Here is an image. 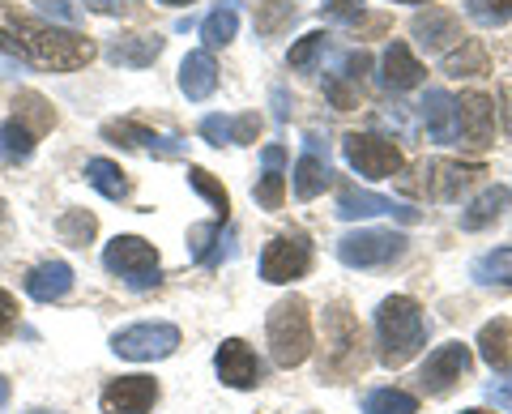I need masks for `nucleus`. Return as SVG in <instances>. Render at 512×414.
<instances>
[{"mask_svg":"<svg viewBox=\"0 0 512 414\" xmlns=\"http://www.w3.org/2000/svg\"><path fill=\"white\" fill-rule=\"evenodd\" d=\"M0 47L9 56L26 60L35 69H52V73H73L94 60V43L77 30H60L52 22H30L18 13L0 9Z\"/></svg>","mask_w":512,"mask_h":414,"instance_id":"obj_1","label":"nucleus"},{"mask_svg":"<svg viewBox=\"0 0 512 414\" xmlns=\"http://www.w3.org/2000/svg\"><path fill=\"white\" fill-rule=\"evenodd\" d=\"M376 342H380V363L384 368H402L427 342V321L423 308L410 295H389L376 308Z\"/></svg>","mask_w":512,"mask_h":414,"instance_id":"obj_2","label":"nucleus"},{"mask_svg":"<svg viewBox=\"0 0 512 414\" xmlns=\"http://www.w3.org/2000/svg\"><path fill=\"white\" fill-rule=\"evenodd\" d=\"M265 333H269V355H274L278 368H299V363L312 355V316L299 295L278 299V304L269 308Z\"/></svg>","mask_w":512,"mask_h":414,"instance_id":"obj_3","label":"nucleus"},{"mask_svg":"<svg viewBox=\"0 0 512 414\" xmlns=\"http://www.w3.org/2000/svg\"><path fill=\"white\" fill-rule=\"evenodd\" d=\"M103 265L107 274H116L128 291H154L163 282V269H158V248L141 235H116L103 248Z\"/></svg>","mask_w":512,"mask_h":414,"instance_id":"obj_4","label":"nucleus"},{"mask_svg":"<svg viewBox=\"0 0 512 414\" xmlns=\"http://www.w3.org/2000/svg\"><path fill=\"white\" fill-rule=\"evenodd\" d=\"M406 252V235L397 231H376V227H359L338 240V261L350 269H376L389 265Z\"/></svg>","mask_w":512,"mask_h":414,"instance_id":"obj_5","label":"nucleus"},{"mask_svg":"<svg viewBox=\"0 0 512 414\" xmlns=\"http://www.w3.org/2000/svg\"><path fill=\"white\" fill-rule=\"evenodd\" d=\"M180 346V329L167 325V321H141V325H128L111 338V350L120 359H133V363H154V359H167L175 355Z\"/></svg>","mask_w":512,"mask_h":414,"instance_id":"obj_6","label":"nucleus"},{"mask_svg":"<svg viewBox=\"0 0 512 414\" xmlns=\"http://www.w3.org/2000/svg\"><path fill=\"white\" fill-rule=\"evenodd\" d=\"M342 154L359 175H367V180H393L406 163L402 150H397L389 137H376V133H346Z\"/></svg>","mask_w":512,"mask_h":414,"instance_id":"obj_7","label":"nucleus"},{"mask_svg":"<svg viewBox=\"0 0 512 414\" xmlns=\"http://www.w3.org/2000/svg\"><path fill=\"white\" fill-rule=\"evenodd\" d=\"M312 269V240L303 231H286V235H274L261 252V278L265 282H295Z\"/></svg>","mask_w":512,"mask_h":414,"instance_id":"obj_8","label":"nucleus"},{"mask_svg":"<svg viewBox=\"0 0 512 414\" xmlns=\"http://www.w3.org/2000/svg\"><path fill=\"white\" fill-rule=\"evenodd\" d=\"M466 372H470V346L448 342V346H440V350H431L427 355L423 372H419V385H423L427 397H444Z\"/></svg>","mask_w":512,"mask_h":414,"instance_id":"obj_9","label":"nucleus"},{"mask_svg":"<svg viewBox=\"0 0 512 414\" xmlns=\"http://www.w3.org/2000/svg\"><path fill=\"white\" fill-rule=\"evenodd\" d=\"M154 402H158L154 376H120V380H111L99 397L103 414H150Z\"/></svg>","mask_w":512,"mask_h":414,"instance_id":"obj_10","label":"nucleus"},{"mask_svg":"<svg viewBox=\"0 0 512 414\" xmlns=\"http://www.w3.org/2000/svg\"><path fill=\"white\" fill-rule=\"evenodd\" d=\"M491 133H495V103L487 94H461L457 99V141L470 150H483L491 146Z\"/></svg>","mask_w":512,"mask_h":414,"instance_id":"obj_11","label":"nucleus"},{"mask_svg":"<svg viewBox=\"0 0 512 414\" xmlns=\"http://www.w3.org/2000/svg\"><path fill=\"white\" fill-rule=\"evenodd\" d=\"M214 368H218V380L222 385H231V389H256L261 385V359L252 355V346L248 342H239V338H227L218 346V355H214Z\"/></svg>","mask_w":512,"mask_h":414,"instance_id":"obj_12","label":"nucleus"},{"mask_svg":"<svg viewBox=\"0 0 512 414\" xmlns=\"http://www.w3.org/2000/svg\"><path fill=\"white\" fill-rule=\"evenodd\" d=\"M103 137L116 141V146H137V150H150L154 158H184L188 154V141L180 137H163L146 129V124H133V120H111L103 124Z\"/></svg>","mask_w":512,"mask_h":414,"instance_id":"obj_13","label":"nucleus"},{"mask_svg":"<svg viewBox=\"0 0 512 414\" xmlns=\"http://www.w3.org/2000/svg\"><path fill=\"white\" fill-rule=\"evenodd\" d=\"M329 180H333V171H329V158L320 154V137H308V150L299 154L295 175H291L295 197H299V201H312V197L325 193Z\"/></svg>","mask_w":512,"mask_h":414,"instance_id":"obj_14","label":"nucleus"},{"mask_svg":"<svg viewBox=\"0 0 512 414\" xmlns=\"http://www.w3.org/2000/svg\"><path fill=\"white\" fill-rule=\"evenodd\" d=\"M261 133V116L244 111V116H205L201 120V137L210 146H252Z\"/></svg>","mask_w":512,"mask_h":414,"instance_id":"obj_15","label":"nucleus"},{"mask_svg":"<svg viewBox=\"0 0 512 414\" xmlns=\"http://www.w3.org/2000/svg\"><path fill=\"white\" fill-rule=\"evenodd\" d=\"M376 214H397L402 222H419V210H406V205H393L380 193H359V188H346L338 197V218L342 222H359V218H376Z\"/></svg>","mask_w":512,"mask_h":414,"instance_id":"obj_16","label":"nucleus"},{"mask_svg":"<svg viewBox=\"0 0 512 414\" xmlns=\"http://www.w3.org/2000/svg\"><path fill=\"white\" fill-rule=\"evenodd\" d=\"M423 65L414 60V52L402 43V39H393L389 47H384V60H380V82L389 86V90H414L423 82Z\"/></svg>","mask_w":512,"mask_h":414,"instance_id":"obj_17","label":"nucleus"},{"mask_svg":"<svg viewBox=\"0 0 512 414\" xmlns=\"http://www.w3.org/2000/svg\"><path fill=\"white\" fill-rule=\"evenodd\" d=\"M419 116L427 124L431 141H440V146L457 141V99L448 90H427L423 103H419Z\"/></svg>","mask_w":512,"mask_h":414,"instance_id":"obj_18","label":"nucleus"},{"mask_svg":"<svg viewBox=\"0 0 512 414\" xmlns=\"http://www.w3.org/2000/svg\"><path fill=\"white\" fill-rule=\"evenodd\" d=\"M69 291H73V265L64 261H43L26 274V295L39 299V304H56Z\"/></svg>","mask_w":512,"mask_h":414,"instance_id":"obj_19","label":"nucleus"},{"mask_svg":"<svg viewBox=\"0 0 512 414\" xmlns=\"http://www.w3.org/2000/svg\"><path fill=\"white\" fill-rule=\"evenodd\" d=\"M410 30H414V39H419L427 52H448V47H457V43H461L457 18H453V13H444V9H427V13H419V18L410 22Z\"/></svg>","mask_w":512,"mask_h":414,"instance_id":"obj_20","label":"nucleus"},{"mask_svg":"<svg viewBox=\"0 0 512 414\" xmlns=\"http://www.w3.org/2000/svg\"><path fill=\"white\" fill-rule=\"evenodd\" d=\"M163 56V39L158 35H124L107 43V60L120 69H146Z\"/></svg>","mask_w":512,"mask_h":414,"instance_id":"obj_21","label":"nucleus"},{"mask_svg":"<svg viewBox=\"0 0 512 414\" xmlns=\"http://www.w3.org/2000/svg\"><path fill=\"white\" fill-rule=\"evenodd\" d=\"M180 90L188 94L192 103H201V99H210V94L218 90V65H214V56L205 52H188L184 56V65H180Z\"/></svg>","mask_w":512,"mask_h":414,"instance_id":"obj_22","label":"nucleus"},{"mask_svg":"<svg viewBox=\"0 0 512 414\" xmlns=\"http://www.w3.org/2000/svg\"><path fill=\"white\" fill-rule=\"evenodd\" d=\"M261 163H265V171H261V180H256L252 197H256V205H265V210H278L282 197H286V171H282L286 154H282V146H265Z\"/></svg>","mask_w":512,"mask_h":414,"instance_id":"obj_23","label":"nucleus"},{"mask_svg":"<svg viewBox=\"0 0 512 414\" xmlns=\"http://www.w3.org/2000/svg\"><path fill=\"white\" fill-rule=\"evenodd\" d=\"M423 175H427V193L436 197V201H453L461 188H466L474 175H483V167H466V163H427L423 167Z\"/></svg>","mask_w":512,"mask_h":414,"instance_id":"obj_24","label":"nucleus"},{"mask_svg":"<svg viewBox=\"0 0 512 414\" xmlns=\"http://www.w3.org/2000/svg\"><path fill=\"white\" fill-rule=\"evenodd\" d=\"M478 359L487 363V368H508L512 363V321L508 316H495V321H487L483 329H478Z\"/></svg>","mask_w":512,"mask_h":414,"instance_id":"obj_25","label":"nucleus"},{"mask_svg":"<svg viewBox=\"0 0 512 414\" xmlns=\"http://www.w3.org/2000/svg\"><path fill=\"white\" fill-rule=\"evenodd\" d=\"M504 210H512V188L495 184V188L478 193V197L466 205V210H461V227H466V231H483V227H491V222L500 218Z\"/></svg>","mask_w":512,"mask_h":414,"instance_id":"obj_26","label":"nucleus"},{"mask_svg":"<svg viewBox=\"0 0 512 414\" xmlns=\"http://www.w3.org/2000/svg\"><path fill=\"white\" fill-rule=\"evenodd\" d=\"M86 184L94 188V193H103L107 201H124L128 197V180L120 163H111V158H90L86 163Z\"/></svg>","mask_w":512,"mask_h":414,"instance_id":"obj_27","label":"nucleus"},{"mask_svg":"<svg viewBox=\"0 0 512 414\" xmlns=\"http://www.w3.org/2000/svg\"><path fill=\"white\" fill-rule=\"evenodd\" d=\"M239 30V0H222V5L201 22V39L210 47H227Z\"/></svg>","mask_w":512,"mask_h":414,"instance_id":"obj_28","label":"nucleus"},{"mask_svg":"<svg viewBox=\"0 0 512 414\" xmlns=\"http://www.w3.org/2000/svg\"><path fill=\"white\" fill-rule=\"evenodd\" d=\"M35 141L39 137L30 133L18 116H9L0 124V158H5V163H26V158L35 154Z\"/></svg>","mask_w":512,"mask_h":414,"instance_id":"obj_29","label":"nucleus"},{"mask_svg":"<svg viewBox=\"0 0 512 414\" xmlns=\"http://www.w3.org/2000/svg\"><path fill=\"white\" fill-rule=\"evenodd\" d=\"M470 278L478 286H512V248H495L487 257H478Z\"/></svg>","mask_w":512,"mask_h":414,"instance_id":"obj_30","label":"nucleus"},{"mask_svg":"<svg viewBox=\"0 0 512 414\" xmlns=\"http://www.w3.org/2000/svg\"><path fill=\"white\" fill-rule=\"evenodd\" d=\"M419 402L406 389H372L363 402V414H414Z\"/></svg>","mask_w":512,"mask_h":414,"instance_id":"obj_31","label":"nucleus"},{"mask_svg":"<svg viewBox=\"0 0 512 414\" xmlns=\"http://www.w3.org/2000/svg\"><path fill=\"white\" fill-rule=\"evenodd\" d=\"M13 107H18V111H13V116H18V120H22V124H26V129L35 133V137H43V133L56 124V111L47 107V103L39 99V94H22V99L13 103Z\"/></svg>","mask_w":512,"mask_h":414,"instance_id":"obj_32","label":"nucleus"},{"mask_svg":"<svg viewBox=\"0 0 512 414\" xmlns=\"http://www.w3.org/2000/svg\"><path fill=\"white\" fill-rule=\"evenodd\" d=\"M56 231L69 248H86L94 240V231H99V222H94V214H86V210H69L56 222Z\"/></svg>","mask_w":512,"mask_h":414,"instance_id":"obj_33","label":"nucleus"},{"mask_svg":"<svg viewBox=\"0 0 512 414\" xmlns=\"http://www.w3.org/2000/svg\"><path fill=\"white\" fill-rule=\"evenodd\" d=\"M188 184H192V188H197V193H201L205 201H210V205H214V210H218V218H222V222H227V210H231V197H227V188H222V184L214 180V175H210V171H205V167H188Z\"/></svg>","mask_w":512,"mask_h":414,"instance_id":"obj_34","label":"nucleus"},{"mask_svg":"<svg viewBox=\"0 0 512 414\" xmlns=\"http://www.w3.org/2000/svg\"><path fill=\"white\" fill-rule=\"evenodd\" d=\"M325 47H329V35H320V30H312V35H303L295 47H291V52H286V65H291V69H312L316 65V60H320V52H325Z\"/></svg>","mask_w":512,"mask_h":414,"instance_id":"obj_35","label":"nucleus"},{"mask_svg":"<svg viewBox=\"0 0 512 414\" xmlns=\"http://www.w3.org/2000/svg\"><path fill=\"white\" fill-rule=\"evenodd\" d=\"M466 13L478 26H504L512 18V0H470Z\"/></svg>","mask_w":512,"mask_h":414,"instance_id":"obj_36","label":"nucleus"},{"mask_svg":"<svg viewBox=\"0 0 512 414\" xmlns=\"http://www.w3.org/2000/svg\"><path fill=\"white\" fill-rule=\"evenodd\" d=\"M222 240V218L218 222H205V227H192L188 231V244H192V261H205V252H210V244Z\"/></svg>","mask_w":512,"mask_h":414,"instance_id":"obj_37","label":"nucleus"},{"mask_svg":"<svg viewBox=\"0 0 512 414\" xmlns=\"http://www.w3.org/2000/svg\"><path fill=\"white\" fill-rule=\"evenodd\" d=\"M363 0H325V18L333 22H359Z\"/></svg>","mask_w":512,"mask_h":414,"instance_id":"obj_38","label":"nucleus"},{"mask_svg":"<svg viewBox=\"0 0 512 414\" xmlns=\"http://www.w3.org/2000/svg\"><path fill=\"white\" fill-rule=\"evenodd\" d=\"M13 329H18V299L9 291H0V342H5Z\"/></svg>","mask_w":512,"mask_h":414,"instance_id":"obj_39","label":"nucleus"},{"mask_svg":"<svg viewBox=\"0 0 512 414\" xmlns=\"http://www.w3.org/2000/svg\"><path fill=\"white\" fill-rule=\"evenodd\" d=\"M487 397H491L495 406L512 410V372H508V376H500V380H491V385H487Z\"/></svg>","mask_w":512,"mask_h":414,"instance_id":"obj_40","label":"nucleus"},{"mask_svg":"<svg viewBox=\"0 0 512 414\" xmlns=\"http://www.w3.org/2000/svg\"><path fill=\"white\" fill-rule=\"evenodd\" d=\"M35 5L43 13H52V18H60V22H77V13H73L69 0H35Z\"/></svg>","mask_w":512,"mask_h":414,"instance_id":"obj_41","label":"nucleus"},{"mask_svg":"<svg viewBox=\"0 0 512 414\" xmlns=\"http://www.w3.org/2000/svg\"><path fill=\"white\" fill-rule=\"evenodd\" d=\"M86 9H94V13H124L133 0H82Z\"/></svg>","mask_w":512,"mask_h":414,"instance_id":"obj_42","label":"nucleus"},{"mask_svg":"<svg viewBox=\"0 0 512 414\" xmlns=\"http://www.w3.org/2000/svg\"><path fill=\"white\" fill-rule=\"evenodd\" d=\"M500 103L508 107V111H504V124L512 129V86H504V90H500Z\"/></svg>","mask_w":512,"mask_h":414,"instance_id":"obj_43","label":"nucleus"},{"mask_svg":"<svg viewBox=\"0 0 512 414\" xmlns=\"http://www.w3.org/2000/svg\"><path fill=\"white\" fill-rule=\"evenodd\" d=\"M5 402H9V380L0 376V410H5Z\"/></svg>","mask_w":512,"mask_h":414,"instance_id":"obj_44","label":"nucleus"},{"mask_svg":"<svg viewBox=\"0 0 512 414\" xmlns=\"http://www.w3.org/2000/svg\"><path fill=\"white\" fill-rule=\"evenodd\" d=\"M158 5H192V0H158Z\"/></svg>","mask_w":512,"mask_h":414,"instance_id":"obj_45","label":"nucleus"},{"mask_svg":"<svg viewBox=\"0 0 512 414\" xmlns=\"http://www.w3.org/2000/svg\"><path fill=\"white\" fill-rule=\"evenodd\" d=\"M397 5H427V0H397Z\"/></svg>","mask_w":512,"mask_h":414,"instance_id":"obj_46","label":"nucleus"},{"mask_svg":"<svg viewBox=\"0 0 512 414\" xmlns=\"http://www.w3.org/2000/svg\"><path fill=\"white\" fill-rule=\"evenodd\" d=\"M30 414H56V410H30Z\"/></svg>","mask_w":512,"mask_h":414,"instance_id":"obj_47","label":"nucleus"},{"mask_svg":"<svg viewBox=\"0 0 512 414\" xmlns=\"http://www.w3.org/2000/svg\"><path fill=\"white\" fill-rule=\"evenodd\" d=\"M461 414H487V410H461Z\"/></svg>","mask_w":512,"mask_h":414,"instance_id":"obj_48","label":"nucleus"},{"mask_svg":"<svg viewBox=\"0 0 512 414\" xmlns=\"http://www.w3.org/2000/svg\"><path fill=\"white\" fill-rule=\"evenodd\" d=\"M0 214H5V205H0Z\"/></svg>","mask_w":512,"mask_h":414,"instance_id":"obj_49","label":"nucleus"}]
</instances>
